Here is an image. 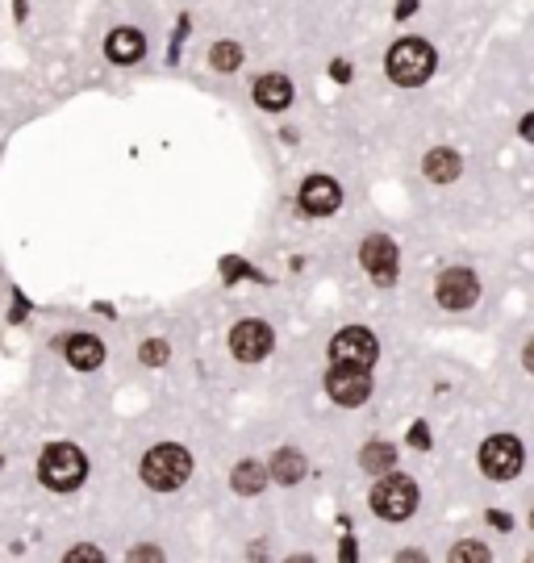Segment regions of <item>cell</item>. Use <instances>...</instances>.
Returning <instances> with one entry per match:
<instances>
[{"label": "cell", "instance_id": "cell-15", "mask_svg": "<svg viewBox=\"0 0 534 563\" xmlns=\"http://www.w3.org/2000/svg\"><path fill=\"white\" fill-rule=\"evenodd\" d=\"M267 476H272V484H284V488H293L301 484V480L309 476V459L296 451V446H280L272 455V464H267Z\"/></svg>", "mask_w": 534, "mask_h": 563}, {"label": "cell", "instance_id": "cell-3", "mask_svg": "<svg viewBox=\"0 0 534 563\" xmlns=\"http://www.w3.org/2000/svg\"><path fill=\"white\" fill-rule=\"evenodd\" d=\"M38 480L51 493H76L88 480V455L76 443H51L38 455Z\"/></svg>", "mask_w": 534, "mask_h": 563}, {"label": "cell", "instance_id": "cell-1", "mask_svg": "<svg viewBox=\"0 0 534 563\" xmlns=\"http://www.w3.org/2000/svg\"><path fill=\"white\" fill-rule=\"evenodd\" d=\"M438 54L426 38H397L389 46V59H384V71L397 88H422L426 80L435 76Z\"/></svg>", "mask_w": 534, "mask_h": 563}, {"label": "cell", "instance_id": "cell-5", "mask_svg": "<svg viewBox=\"0 0 534 563\" xmlns=\"http://www.w3.org/2000/svg\"><path fill=\"white\" fill-rule=\"evenodd\" d=\"M476 459H480V472H484V476L505 484V480H513L526 467V446H522V438H513V434H492V438H484Z\"/></svg>", "mask_w": 534, "mask_h": 563}, {"label": "cell", "instance_id": "cell-22", "mask_svg": "<svg viewBox=\"0 0 534 563\" xmlns=\"http://www.w3.org/2000/svg\"><path fill=\"white\" fill-rule=\"evenodd\" d=\"M80 559H105V551H100V547H92V542H80V547H71V551H67V563H80Z\"/></svg>", "mask_w": 534, "mask_h": 563}, {"label": "cell", "instance_id": "cell-28", "mask_svg": "<svg viewBox=\"0 0 534 563\" xmlns=\"http://www.w3.org/2000/svg\"><path fill=\"white\" fill-rule=\"evenodd\" d=\"M414 9H417V0H401V5H397V17H409Z\"/></svg>", "mask_w": 534, "mask_h": 563}, {"label": "cell", "instance_id": "cell-11", "mask_svg": "<svg viewBox=\"0 0 534 563\" xmlns=\"http://www.w3.org/2000/svg\"><path fill=\"white\" fill-rule=\"evenodd\" d=\"M296 205H301V213L305 217H334L338 209H342V188H338L334 175H309L305 184H301V192H296Z\"/></svg>", "mask_w": 534, "mask_h": 563}, {"label": "cell", "instance_id": "cell-10", "mask_svg": "<svg viewBox=\"0 0 534 563\" xmlns=\"http://www.w3.org/2000/svg\"><path fill=\"white\" fill-rule=\"evenodd\" d=\"M371 376L368 368H342V363H330L326 371V397L338 405V409H360L371 397Z\"/></svg>", "mask_w": 534, "mask_h": 563}, {"label": "cell", "instance_id": "cell-8", "mask_svg": "<svg viewBox=\"0 0 534 563\" xmlns=\"http://www.w3.org/2000/svg\"><path fill=\"white\" fill-rule=\"evenodd\" d=\"M435 301L443 305L447 314H468L472 305L480 301V276L472 267H447V271H438Z\"/></svg>", "mask_w": 534, "mask_h": 563}, {"label": "cell", "instance_id": "cell-12", "mask_svg": "<svg viewBox=\"0 0 534 563\" xmlns=\"http://www.w3.org/2000/svg\"><path fill=\"white\" fill-rule=\"evenodd\" d=\"M105 59L117 67H134L146 59V38H142V30H134V25H117V30H109V38H105Z\"/></svg>", "mask_w": 534, "mask_h": 563}, {"label": "cell", "instance_id": "cell-17", "mask_svg": "<svg viewBox=\"0 0 534 563\" xmlns=\"http://www.w3.org/2000/svg\"><path fill=\"white\" fill-rule=\"evenodd\" d=\"M267 484H272V476H267V464H259V459H239L230 472V488L239 497H259Z\"/></svg>", "mask_w": 534, "mask_h": 563}, {"label": "cell", "instance_id": "cell-14", "mask_svg": "<svg viewBox=\"0 0 534 563\" xmlns=\"http://www.w3.org/2000/svg\"><path fill=\"white\" fill-rule=\"evenodd\" d=\"M293 80L280 76V71H263L259 80H255V105L263 108V113H284V108L293 105Z\"/></svg>", "mask_w": 534, "mask_h": 563}, {"label": "cell", "instance_id": "cell-7", "mask_svg": "<svg viewBox=\"0 0 534 563\" xmlns=\"http://www.w3.org/2000/svg\"><path fill=\"white\" fill-rule=\"evenodd\" d=\"M360 267L368 271V280L376 288H393L397 276H401V250L389 234H368L360 242Z\"/></svg>", "mask_w": 534, "mask_h": 563}, {"label": "cell", "instance_id": "cell-18", "mask_svg": "<svg viewBox=\"0 0 534 563\" xmlns=\"http://www.w3.org/2000/svg\"><path fill=\"white\" fill-rule=\"evenodd\" d=\"M360 467L368 476H380V472H393L397 467V446L384 443V438H368L360 446Z\"/></svg>", "mask_w": 534, "mask_h": 563}, {"label": "cell", "instance_id": "cell-20", "mask_svg": "<svg viewBox=\"0 0 534 563\" xmlns=\"http://www.w3.org/2000/svg\"><path fill=\"white\" fill-rule=\"evenodd\" d=\"M138 359L146 368H164L167 359H172V347H167V338H146L138 347Z\"/></svg>", "mask_w": 534, "mask_h": 563}, {"label": "cell", "instance_id": "cell-4", "mask_svg": "<svg viewBox=\"0 0 534 563\" xmlns=\"http://www.w3.org/2000/svg\"><path fill=\"white\" fill-rule=\"evenodd\" d=\"M371 513L384 521H409L417 513V501H422V493H417V484L405 472H380L376 476V484H371Z\"/></svg>", "mask_w": 534, "mask_h": 563}, {"label": "cell", "instance_id": "cell-6", "mask_svg": "<svg viewBox=\"0 0 534 563\" xmlns=\"http://www.w3.org/2000/svg\"><path fill=\"white\" fill-rule=\"evenodd\" d=\"M380 359V338L371 334L368 325H342L334 338H330V363H342V368H371Z\"/></svg>", "mask_w": 534, "mask_h": 563}, {"label": "cell", "instance_id": "cell-19", "mask_svg": "<svg viewBox=\"0 0 534 563\" xmlns=\"http://www.w3.org/2000/svg\"><path fill=\"white\" fill-rule=\"evenodd\" d=\"M242 59H247V51H242V42H234V38H218V42L209 46V67H213L218 76L242 71Z\"/></svg>", "mask_w": 534, "mask_h": 563}, {"label": "cell", "instance_id": "cell-2", "mask_svg": "<svg viewBox=\"0 0 534 563\" xmlns=\"http://www.w3.org/2000/svg\"><path fill=\"white\" fill-rule=\"evenodd\" d=\"M138 476H142V484L155 488V493H175V488H184L188 476H192V455L175 443H159L142 455Z\"/></svg>", "mask_w": 534, "mask_h": 563}, {"label": "cell", "instance_id": "cell-23", "mask_svg": "<svg viewBox=\"0 0 534 563\" xmlns=\"http://www.w3.org/2000/svg\"><path fill=\"white\" fill-rule=\"evenodd\" d=\"M409 446H417V451H430V426H426V422L409 426Z\"/></svg>", "mask_w": 534, "mask_h": 563}, {"label": "cell", "instance_id": "cell-25", "mask_svg": "<svg viewBox=\"0 0 534 563\" xmlns=\"http://www.w3.org/2000/svg\"><path fill=\"white\" fill-rule=\"evenodd\" d=\"M522 368L534 376V338H526V347H522Z\"/></svg>", "mask_w": 534, "mask_h": 563}, {"label": "cell", "instance_id": "cell-24", "mask_svg": "<svg viewBox=\"0 0 534 563\" xmlns=\"http://www.w3.org/2000/svg\"><path fill=\"white\" fill-rule=\"evenodd\" d=\"M130 559H164V551L159 547H134Z\"/></svg>", "mask_w": 534, "mask_h": 563}, {"label": "cell", "instance_id": "cell-29", "mask_svg": "<svg viewBox=\"0 0 534 563\" xmlns=\"http://www.w3.org/2000/svg\"><path fill=\"white\" fill-rule=\"evenodd\" d=\"M530 530H534V510H530Z\"/></svg>", "mask_w": 534, "mask_h": 563}, {"label": "cell", "instance_id": "cell-27", "mask_svg": "<svg viewBox=\"0 0 534 563\" xmlns=\"http://www.w3.org/2000/svg\"><path fill=\"white\" fill-rule=\"evenodd\" d=\"M489 521H492V526H497V530H510V526H513V521L505 518V513H489Z\"/></svg>", "mask_w": 534, "mask_h": 563}, {"label": "cell", "instance_id": "cell-26", "mask_svg": "<svg viewBox=\"0 0 534 563\" xmlns=\"http://www.w3.org/2000/svg\"><path fill=\"white\" fill-rule=\"evenodd\" d=\"M330 71H334V80H351V67L342 63V59H334V63H330Z\"/></svg>", "mask_w": 534, "mask_h": 563}, {"label": "cell", "instance_id": "cell-9", "mask_svg": "<svg viewBox=\"0 0 534 563\" xmlns=\"http://www.w3.org/2000/svg\"><path fill=\"white\" fill-rule=\"evenodd\" d=\"M276 347V330L263 317H242L234 330H230V355L239 363H263Z\"/></svg>", "mask_w": 534, "mask_h": 563}, {"label": "cell", "instance_id": "cell-21", "mask_svg": "<svg viewBox=\"0 0 534 563\" xmlns=\"http://www.w3.org/2000/svg\"><path fill=\"white\" fill-rule=\"evenodd\" d=\"M451 559L455 563H489L492 559V551L484 547V542H459V547H451Z\"/></svg>", "mask_w": 534, "mask_h": 563}, {"label": "cell", "instance_id": "cell-16", "mask_svg": "<svg viewBox=\"0 0 534 563\" xmlns=\"http://www.w3.org/2000/svg\"><path fill=\"white\" fill-rule=\"evenodd\" d=\"M422 172L430 184H455L459 172H464V159H459L451 146H435V151H426Z\"/></svg>", "mask_w": 534, "mask_h": 563}, {"label": "cell", "instance_id": "cell-13", "mask_svg": "<svg viewBox=\"0 0 534 563\" xmlns=\"http://www.w3.org/2000/svg\"><path fill=\"white\" fill-rule=\"evenodd\" d=\"M63 359L71 371H100L105 368V342L97 334H67Z\"/></svg>", "mask_w": 534, "mask_h": 563}]
</instances>
